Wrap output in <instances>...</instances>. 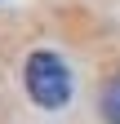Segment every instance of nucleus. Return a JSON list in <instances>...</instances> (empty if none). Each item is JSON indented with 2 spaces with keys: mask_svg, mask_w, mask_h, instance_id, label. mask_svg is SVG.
Segmentation results:
<instances>
[{
  "mask_svg": "<svg viewBox=\"0 0 120 124\" xmlns=\"http://www.w3.org/2000/svg\"><path fill=\"white\" fill-rule=\"evenodd\" d=\"M22 80H27L31 102L44 106V111H58V106L71 102V71H67V62L58 58L53 49H36L31 58H27Z\"/></svg>",
  "mask_w": 120,
  "mask_h": 124,
  "instance_id": "f257e3e1",
  "label": "nucleus"
},
{
  "mask_svg": "<svg viewBox=\"0 0 120 124\" xmlns=\"http://www.w3.org/2000/svg\"><path fill=\"white\" fill-rule=\"evenodd\" d=\"M98 106H102V120H107V124H120V75L102 89V102Z\"/></svg>",
  "mask_w": 120,
  "mask_h": 124,
  "instance_id": "f03ea898",
  "label": "nucleus"
}]
</instances>
